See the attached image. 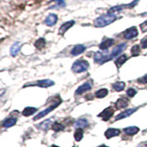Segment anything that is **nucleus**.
<instances>
[{
    "instance_id": "36",
    "label": "nucleus",
    "mask_w": 147,
    "mask_h": 147,
    "mask_svg": "<svg viewBox=\"0 0 147 147\" xmlns=\"http://www.w3.org/2000/svg\"><path fill=\"white\" fill-rule=\"evenodd\" d=\"M138 147H147V142H142L138 145Z\"/></svg>"
},
{
    "instance_id": "31",
    "label": "nucleus",
    "mask_w": 147,
    "mask_h": 147,
    "mask_svg": "<svg viewBox=\"0 0 147 147\" xmlns=\"http://www.w3.org/2000/svg\"><path fill=\"white\" fill-rule=\"evenodd\" d=\"M50 119H47V121H45L43 123H41L40 125V128H42L43 130H47V129L49 128V125H50Z\"/></svg>"
},
{
    "instance_id": "1",
    "label": "nucleus",
    "mask_w": 147,
    "mask_h": 147,
    "mask_svg": "<svg viewBox=\"0 0 147 147\" xmlns=\"http://www.w3.org/2000/svg\"><path fill=\"white\" fill-rule=\"evenodd\" d=\"M117 20V15L116 14H112V13H108L106 15L100 16L99 18H96L95 20V26L98 28H102L106 27L109 24L113 23L115 20Z\"/></svg>"
},
{
    "instance_id": "29",
    "label": "nucleus",
    "mask_w": 147,
    "mask_h": 147,
    "mask_svg": "<svg viewBox=\"0 0 147 147\" xmlns=\"http://www.w3.org/2000/svg\"><path fill=\"white\" fill-rule=\"evenodd\" d=\"M140 52H141V49H140L139 45H134L131 48V55L132 56H137V55H139Z\"/></svg>"
},
{
    "instance_id": "32",
    "label": "nucleus",
    "mask_w": 147,
    "mask_h": 147,
    "mask_svg": "<svg viewBox=\"0 0 147 147\" xmlns=\"http://www.w3.org/2000/svg\"><path fill=\"white\" fill-rule=\"evenodd\" d=\"M65 6V2H64V0H57L56 1V5H55L54 7H53H53H64Z\"/></svg>"
},
{
    "instance_id": "3",
    "label": "nucleus",
    "mask_w": 147,
    "mask_h": 147,
    "mask_svg": "<svg viewBox=\"0 0 147 147\" xmlns=\"http://www.w3.org/2000/svg\"><path fill=\"white\" fill-rule=\"evenodd\" d=\"M111 59V56H110V53L108 52H96L95 53V56H94V61L96 63H104L108 61H110Z\"/></svg>"
},
{
    "instance_id": "34",
    "label": "nucleus",
    "mask_w": 147,
    "mask_h": 147,
    "mask_svg": "<svg viewBox=\"0 0 147 147\" xmlns=\"http://www.w3.org/2000/svg\"><path fill=\"white\" fill-rule=\"evenodd\" d=\"M141 30H142V32L147 31V21L144 22V23H142V24L141 25Z\"/></svg>"
},
{
    "instance_id": "11",
    "label": "nucleus",
    "mask_w": 147,
    "mask_h": 147,
    "mask_svg": "<svg viewBox=\"0 0 147 147\" xmlns=\"http://www.w3.org/2000/svg\"><path fill=\"white\" fill-rule=\"evenodd\" d=\"M74 25H75V21H74V20H69L67 22H64L63 24L61 26V28L59 29V34H61V35L64 34Z\"/></svg>"
},
{
    "instance_id": "8",
    "label": "nucleus",
    "mask_w": 147,
    "mask_h": 147,
    "mask_svg": "<svg viewBox=\"0 0 147 147\" xmlns=\"http://www.w3.org/2000/svg\"><path fill=\"white\" fill-rule=\"evenodd\" d=\"M126 47H127V44L126 43H121V44H119V45H118V46H116L114 49H113V51L111 52V53H110V56H111V59H113L114 57H116V56H118V55L121 53H122L124 50L126 49Z\"/></svg>"
},
{
    "instance_id": "15",
    "label": "nucleus",
    "mask_w": 147,
    "mask_h": 147,
    "mask_svg": "<svg viewBox=\"0 0 147 147\" xmlns=\"http://www.w3.org/2000/svg\"><path fill=\"white\" fill-rule=\"evenodd\" d=\"M58 20V17L55 15V14H50V15L47 17V18L45 20V24L51 27L56 24V22Z\"/></svg>"
},
{
    "instance_id": "18",
    "label": "nucleus",
    "mask_w": 147,
    "mask_h": 147,
    "mask_svg": "<svg viewBox=\"0 0 147 147\" xmlns=\"http://www.w3.org/2000/svg\"><path fill=\"white\" fill-rule=\"evenodd\" d=\"M88 126V121H86V119H78L75 122L74 124V127L76 128V129H83V128H86Z\"/></svg>"
},
{
    "instance_id": "16",
    "label": "nucleus",
    "mask_w": 147,
    "mask_h": 147,
    "mask_svg": "<svg viewBox=\"0 0 147 147\" xmlns=\"http://www.w3.org/2000/svg\"><path fill=\"white\" fill-rule=\"evenodd\" d=\"M138 109L135 108V109H127L125 111L121 112V114H119L118 116L116 117V121H119V119H124V118H127L129 116H131L133 113H134Z\"/></svg>"
},
{
    "instance_id": "17",
    "label": "nucleus",
    "mask_w": 147,
    "mask_h": 147,
    "mask_svg": "<svg viewBox=\"0 0 147 147\" xmlns=\"http://www.w3.org/2000/svg\"><path fill=\"white\" fill-rule=\"evenodd\" d=\"M124 133L127 135H130V136H132V135H135L136 133L139 131V128L136 127V126H131V127H127L123 130Z\"/></svg>"
},
{
    "instance_id": "38",
    "label": "nucleus",
    "mask_w": 147,
    "mask_h": 147,
    "mask_svg": "<svg viewBox=\"0 0 147 147\" xmlns=\"http://www.w3.org/2000/svg\"><path fill=\"white\" fill-rule=\"evenodd\" d=\"M51 147H59V146H57V145H52Z\"/></svg>"
},
{
    "instance_id": "2",
    "label": "nucleus",
    "mask_w": 147,
    "mask_h": 147,
    "mask_svg": "<svg viewBox=\"0 0 147 147\" xmlns=\"http://www.w3.org/2000/svg\"><path fill=\"white\" fill-rule=\"evenodd\" d=\"M89 68V63L85 61V60H77V61L73 64L72 71L75 73H83L86 72Z\"/></svg>"
},
{
    "instance_id": "28",
    "label": "nucleus",
    "mask_w": 147,
    "mask_h": 147,
    "mask_svg": "<svg viewBox=\"0 0 147 147\" xmlns=\"http://www.w3.org/2000/svg\"><path fill=\"white\" fill-rule=\"evenodd\" d=\"M52 128H53V130L54 131H61L64 129V126L63 125V124L59 123V122H54L53 125L52 126Z\"/></svg>"
},
{
    "instance_id": "24",
    "label": "nucleus",
    "mask_w": 147,
    "mask_h": 147,
    "mask_svg": "<svg viewBox=\"0 0 147 147\" xmlns=\"http://www.w3.org/2000/svg\"><path fill=\"white\" fill-rule=\"evenodd\" d=\"M108 93H109L108 89L102 88V89H99V90L96 91L95 96H96V98H105V96L108 95Z\"/></svg>"
},
{
    "instance_id": "10",
    "label": "nucleus",
    "mask_w": 147,
    "mask_h": 147,
    "mask_svg": "<svg viewBox=\"0 0 147 147\" xmlns=\"http://www.w3.org/2000/svg\"><path fill=\"white\" fill-rule=\"evenodd\" d=\"M92 87V85L90 82H86L85 84H83L82 86H80L78 88L76 89V95H81L83 93H85V92H87L91 89Z\"/></svg>"
},
{
    "instance_id": "20",
    "label": "nucleus",
    "mask_w": 147,
    "mask_h": 147,
    "mask_svg": "<svg viewBox=\"0 0 147 147\" xmlns=\"http://www.w3.org/2000/svg\"><path fill=\"white\" fill-rule=\"evenodd\" d=\"M17 122V119L16 118H9V119H7L6 121H4V122L2 123L3 127L5 128H9L13 125H15Z\"/></svg>"
},
{
    "instance_id": "5",
    "label": "nucleus",
    "mask_w": 147,
    "mask_h": 147,
    "mask_svg": "<svg viewBox=\"0 0 147 147\" xmlns=\"http://www.w3.org/2000/svg\"><path fill=\"white\" fill-rule=\"evenodd\" d=\"M138 1H140V0H134L133 2L130 3V4H128V5H121V6H117V7H111L109 10V13H112V14H115L116 12H119V11H121L123 10V9H125V8H131V7H135Z\"/></svg>"
},
{
    "instance_id": "23",
    "label": "nucleus",
    "mask_w": 147,
    "mask_h": 147,
    "mask_svg": "<svg viewBox=\"0 0 147 147\" xmlns=\"http://www.w3.org/2000/svg\"><path fill=\"white\" fill-rule=\"evenodd\" d=\"M127 59H128L127 55H125V54L121 55V56L118 57L116 61H115V64H116L118 68H119V67H121V66L122 65V64L127 61Z\"/></svg>"
},
{
    "instance_id": "39",
    "label": "nucleus",
    "mask_w": 147,
    "mask_h": 147,
    "mask_svg": "<svg viewBox=\"0 0 147 147\" xmlns=\"http://www.w3.org/2000/svg\"><path fill=\"white\" fill-rule=\"evenodd\" d=\"M74 147H76V146H74Z\"/></svg>"
},
{
    "instance_id": "35",
    "label": "nucleus",
    "mask_w": 147,
    "mask_h": 147,
    "mask_svg": "<svg viewBox=\"0 0 147 147\" xmlns=\"http://www.w3.org/2000/svg\"><path fill=\"white\" fill-rule=\"evenodd\" d=\"M139 82L144 83V84H147V75L144 76V77H142L141 79H139Z\"/></svg>"
},
{
    "instance_id": "21",
    "label": "nucleus",
    "mask_w": 147,
    "mask_h": 147,
    "mask_svg": "<svg viewBox=\"0 0 147 147\" xmlns=\"http://www.w3.org/2000/svg\"><path fill=\"white\" fill-rule=\"evenodd\" d=\"M36 111H37V108L27 107L22 111V115H23V116H25V117H29V116H30V115L34 114Z\"/></svg>"
},
{
    "instance_id": "7",
    "label": "nucleus",
    "mask_w": 147,
    "mask_h": 147,
    "mask_svg": "<svg viewBox=\"0 0 147 147\" xmlns=\"http://www.w3.org/2000/svg\"><path fill=\"white\" fill-rule=\"evenodd\" d=\"M113 113H114V110L109 107V108H107L106 109H104L103 111L98 115V117H101L103 121H109V119L112 117Z\"/></svg>"
},
{
    "instance_id": "22",
    "label": "nucleus",
    "mask_w": 147,
    "mask_h": 147,
    "mask_svg": "<svg viewBox=\"0 0 147 147\" xmlns=\"http://www.w3.org/2000/svg\"><path fill=\"white\" fill-rule=\"evenodd\" d=\"M20 50V42H15L10 48V53L12 56H16V55L18 53Z\"/></svg>"
},
{
    "instance_id": "26",
    "label": "nucleus",
    "mask_w": 147,
    "mask_h": 147,
    "mask_svg": "<svg viewBox=\"0 0 147 147\" xmlns=\"http://www.w3.org/2000/svg\"><path fill=\"white\" fill-rule=\"evenodd\" d=\"M45 44H46V40L43 38H40V39H38V40H36V42H35L34 45H35V47L37 49L40 50V49H42L44 47Z\"/></svg>"
},
{
    "instance_id": "19",
    "label": "nucleus",
    "mask_w": 147,
    "mask_h": 147,
    "mask_svg": "<svg viewBox=\"0 0 147 147\" xmlns=\"http://www.w3.org/2000/svg\"><path fill=\"white\" fill-rule=\"evenodd\" d=\"M129 104V101L125 98H119L117 100L116 104H115V106H116L117 109H124L126 108L127 106Z\"/></svg>"
},
{
    "instance_id": "14",
    "label": "nucleus",
    "mask_w": 147,
    "mask_h": 147,
    "mask_svg": "<svg viewBox=\"0 0 147 147\" xmlns=\"http://www.w3.org/2000/svg\"><path fill=\"white\" fill-rule=\"evenodd\" d=\"M86 51V46L82 45V44H78V45H76L75 47H74L71 51V54L73 56H76V55H79L80 53H84Z\"/></svg>"
},
{
    "instance_id": "30",
    "label": "nucleus",
    "mask_w": 147,
    "mask_h": 147,
    "mask_svg": "<svg viewBox=\"0 0 147 147\" xmlns=\"http://www.w3.org/2000/svg\"><path fill=\"white\" fill-rule=\"evenodd\" d=\"M136 90L135 89H133V88H129L127 90V95L130 96V98H132V96H134L136 95Z\"/></svg>"
},
{
    "instance_id": "9",
    "label": "nucleus",
    "mask_w": 147,
    "mask_h": 147,
    "mask_svg": "<svg viewBox=\"0 0 147 147\" xmlns=\"http://www.w3.org/2000/svg\"><path fill=\"white\" fill-rule=\"evenodd\" d=\"M138 35V30L136 29V27H131L130 29H128L124 34V38L126 40H131Z\"/></svg>"
},
{
    "instance_id": "25",
    "label": "nucleus",
    "mask_w": 147,
    "mask_h": 147,
    "mask_svg": "<svg viewBox=\"0 0 147 147\" xmlns=\"http://www.w3.org/2000/svg\"><path fill=\"white\" fill-rule=\"evenodd\" d=\"M112 87L115 91H118V92L122 91L124 89V87H125V83L124 82H117V83H115V84H113Z\"/></svg>"
},
{
    "instance_id": "13",
    "label": "nucleus",
    "mask_w": 147,
    "mask_h": 147,
    "mask_svg": "<svg viewBox=\"0 0 147 147\" xmlns=\"http://www.w3.org/2000/svg\"><path fill=\"white\" fill-rule=\"evenodd\" d=\"M119 133H121V131L118 130V129L110 128V129H108V130L105 131V137L107 138V139H110V138L118 136Z\"/></svg>"
},
{
    "instance_id": "27",
    "label": "nucleus",
    "mask_w": 147,
    "mask_h": 147,
    "mask_svg": "<svg viewBox=\"0 0 147 147\" xmlns=\"http://www.w3.org/2000/svg\"><path fill=\"white\" fill-rule=\"evenodd\" d=\"M83 134H84V132H83V130L82 129H77V130L75 132V140L79 142L82 140L83 138Z\"/></svg>"
},
{
    "instance_id": "33",
    "label": "nucleus",
    "mask_w": 147,
    "mask_h": 147,
    "mask_svg": "<svg viewBox=\"0 0 147 147\" xmlns=\"http://www.w3.org/2000/svg\"><path fill=\"white\" fill-rule=\"evenodd\" d=\"M141 45H142V47L144 48V49L147 48V37H144V38L142 40Z\"/></svg>"
},
{
    "instance_id": "4",
    "label": "nucleus",
    "mask_w": 147,
    "mask_h": 147,
    "mask_svg": "<svg viewBox=\"0 0 147 147\" xmlns=\"http://www.w3.org/2000/svg\"><path fill=\"white\" fill-rule=\"evenodd\" d=\"M54 85V82L50 80V79H43V80H39L34 83H29L24 86V87L27 86H40V87H49Z\"/></svg>"
},
{
    "instance_id": "12",
    "label": "nucleus",
    "mask_w": 147,
    "mask_h": 147,
    "mask_svg": "<svg viewBox=\"0 0 147 147\" xmlns=\"http://www.w3.org/2000/svg\"><path fill=\"white\" fill-rule=\"evenodd\" d=\"M115 42V40L113 39H105L102 40V42L99 44V48L100 50L103 51H107L110 46H112Z\"/></svg>"
},
{
    "instance_id": "37",
    "label": "nucleus",
    "mask_w": 147,
    "mask_h": 147,
    "mask_svg": "<svg viewBox=\"0 0 147 147\" xmlns=\"http://www.w3.org/2000/svg\"><path fill=\"white\" fill-rule=\"evenodd\" d=\"M98 147H109V146H107V145H100V146H98Z\"/></svg>"
},
{
    "instance_id": "6",
    "label": "nucleus",
    "mask_w": 147,
    "mask_h": 147,
    "mask_svg": "<svg viewBox=\"0 0 147 147\" xmlns=\"http://www.w3.org/2000/svg\"><path fill=\"white\" fill-rule=\"evenodd\" d=\"M60 103H61V99L58 100L57 102H55L53 105L50 106V107L47 108L45 110H42L41 112H40L38 115H37V116H35V117L33 118V119H34V121H38V119H41V118H43V117L46 116V115H47L48 113H50L51 111H53V110L55 108H56V107H58Z\"/></svg>"
}]
</instances>
